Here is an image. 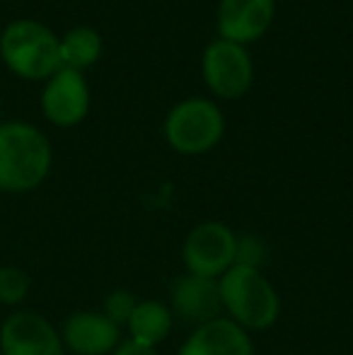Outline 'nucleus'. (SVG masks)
Returning <instances> with one entry per match:
<instances>
[{"label":"nucleus","instance_id":"f257e3e1","mask_svg":"<svg viewBox=\"0 0 353 355\" xmlns=\"http://www.w3.org/2000/svg\"><path fill=\"white\" fill-rule=\"evenodd\" d=\"M51 169V145L32 123L0 126V191L22 193L37 189Z\"/></svg>","mask_w":353,"mask_h":355},{"label":"nucleus","instance_id":"f03ea898","mask_svg":"<svg viewBox=\"0 0 353 355\" xmlns=\"http://www.w3.org/2000/svg\"><path fill=\"white\" fill-rule=\"evenodd\" d=\"M218 288L225 317L247 334L271 329L281 317V297L259 268L232 266L218 278Z\"/></svg>","mask_w":353,"mask_h":355},{"label":"nucleus","instance_id":"7ed1b4c3","mask_svg":"<svg viewBox=\"0 0 353 355\" xmlns=\"http://www.w3.org/2000/svg\"><path fill=\"white\" fill-rule=\"evenodd\" d=\"M0 53L10 71L22 78H51L61 68L56 34L32 19H17L5 27L0 37Z\"/></svg>","mask_w":353,"mask_h":355},{"label":"nucleus","instance_id":"20e7f679","mask_svg":"<svg viewBox=\"0 0 353 355\" xmlns=\"http://www.w3.org/2000/svg\"><path fill=\"white\" fill-rule=\"evenodd\" d=\"M225 119L208 99L179 102L165 119V138L177 153L201 155L213 150L223 138Z\"/></svg>","mask_w":353,"mask_h":355},{"label":"nucleus","instance_id":"39448f33","mask_svg":"<svg viewBox=\"0 0 353 355\" xmlns=\"http://www.w3.org/2000/svg\"><path fill=\"white\" fill-rule=\"evenodd\" d=\"M235 242L237 234L218 220L196 225L182 244V261L187 273L218 281L235 266Z\"/></svg>","mask_w":353,"mask_h":355},{"label":"nucleus","instance_id":"423d86ee","mask_svg":"<svg viewBox=\"0 0 353 355\" xmlns=\"http://www.w3.org/2000/svg\"><path fill=\"white\" fill-rule=\"evenodd\" d=\"M3 355H66L61 331L44 314L17 309L0 324Z\"/></svg>","mask_w":353,"mask_h":355},{"label":"nucleus","instance_id":"0eeeda50","mask_svg":"<svg viewBox=\"0 0 353 355\" xmlns=\"http://www.w3.org/2000/svg\"><path fill=\"white\" fill-rule=\"evenodd\" d=\"M206 85L223 99H237L252 85V61L245 46L218 39L206 49L201 61Z\"/></svg>","mask_w":353,"mask_h":355},{"label":"nucleus","instance_id":"6e6552de","mask_svg":"<svg viewBox=\"0 0 353 355\" xmlns=\"http://www.w3.org/2000/svg\"><path fill=\"white\" fill-rule=\"evenodd\" d=\"M44 114L56 126H76L87 116L89 89L80 71L58 68L42 94Z\"/></svg>","mask_w":353,"mask_h":355},{"label":"nucleus","instance_id":"1a4fd4ad","mask_svg":"<svg viewBox=\"0 0 353 355\" xmlns=\"http://www.w3.org/2000/svg\"><path fill=\"white\" fill-rule=\"evenodd\" d=\"M61 341L76 355H112L121 343V329L102 312L80 309L63 322Z\"/></svg>","mask_w":353,"mask_h":355},{"label":"nucleus","instance_id":"9d476101","mask_svg":"<svg viewBox=\"0 0 353 355\" xmlns=\"http://www.w3.org/2000/svg\"><path fill=\"white\" fill-rule=\"evenodd\" d=\"M170 309L175 319H182L193 327H201L213 319L223 317L221 288L216 278H201L187 273L179 276L172 285Z\"/></svg>","mask_w":353,"mask_h":355},{"label":"nucleus","instance_id":"9b49d317","mask_svg":"<svg viewBox=\"0 0 353 355\" xmlns=\"http://www.w3.org/2000/svg\"><path fill=\"white\" fill-rule=\"evenodd\" d=\"M273 19V0H221L218 32L232 44L257 42Z\"/></svg>","mask_w":353,"mask_h":355},{"label":"nucleus","instance_id":"f8f14e48","mask_svg":"<svg viewBox=\"0 0 353 355\" xmlns=\"http://www.w3.org/2000/svg\"><path fill=\"white\" fill-rule=\"evenodd\" d=\"M177 355H255L250 334L227 317L196 327Z\"/></svg>","mask_w":353,"mask_h":355},{"label":"nucleus","instance_id":"ddd939ff","mask_svg":"<svg viewBox=\"0 0 353 355\" xmlns=\"http://www.w3.org/2000/svg\"><path fill=\"white\" fill-rule=\"evenodd\" d=\"M172 327H175V314H172L170 304L160 302V300H138L126 324L128 341L157 351V346L172 334Z\"/></svg>","mask_w":353,"mask_h":355},{"label":"nucleus","instance_id":"4468645a","mask_svg":"<svg viewBox=\"0 0 353 355\" xmlns=\"http://www.w3.org/2000/svg\"><path fill=\"white\" fill-rule=\"evenodd\" d=\"M58 53H61V68L80 71L99 58L102 37L89 27H76L58 42Z\"/></svg>","mask_w":353,"mask_h":355},{"label":"nucleus","instance_id":"2eb2a0df","mask_svg":"<svg viewBox=\"0 0 353 355\" xmlns=\"http://www.w3.org/2000/svg\"><path fill=\"white\" fill-rule=\"evenodd\" d=\"M29 276L17 266H0V304H22L29 295Z\"/></svg>","mask_w":353,"mask_h":355},{"label":"nucleus","instance_id":"dca6fc26","mask_svg":"<svg viewBox=\"0 0 353 355\" xmlns=\"http://www.w3.org/2000/svg\"><path fill=\"white\" fill-rule=\"evenodd\" d=\"M138 300L136 295L131 293V290H112V293L107 295V300H104V307H102V314L109 319V322H114L119 329H126L128 319H131L133 309H136Z\"/></svg>","mask_w":353,"mask_h":355},{"label":"nucleus","instance_id":"f3484780","mask_svg":"<svg viewBox=\"0 0 353 355\" xmlns=\"http://www.w3.org/2000/svg\"><path fill=\"white\" fill-rule=\"evenodd\" d=\"M266 261V244L257 234H237L235 242V266L259 268Z\"/></svg>","mask_w":353,"mask_h":355},{"label":"nucleus","instance_id":"a211bd4d","mask_svg":"<svg viewBox=\"0 0 353 355\" xmlns=\"http://www.w3.org/2000/svg\"><path fill=\"white\" fill-rule=\"evenodd\" d=\"M112 355H157L155 348H146L141 346V343H133V341H121L119 343V348L114 351Z\"/></svg>","mask_w":353,"mask_h":355}]
</instances>
